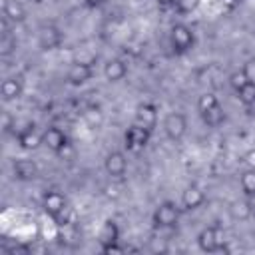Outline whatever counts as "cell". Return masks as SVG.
I'll return each mask as SVG.
<instances>
[{
  "mask_svg": "<svg viewBox=\"0 0 255 255\" xmlns=\"http://www.w3.org/2000/svg\"><path fill=\"white\" fill-rule=\"evenodd\" d=\"M243 74L247 76V80L249 82H255V58H249L245 64H243Z\"/></svg>",
  "mask_w": 255,
  "mask_h": 255,
  "instance_id": "4dcf8cb0",
  "label": "cell"
},
{
  "mask_svg": "<svg viewBox=\"0 0 255 255\" xmlns=\"http://www.w3.org/2000/svg\"><path fill=\"white\" fill-rule=\"evenodd\" d=\"M104 189H106V195H108V197H118V195H120L116 185H106Z\"/></svg>",
  "mask_w": 255,
  "mask_h": 255,
  "instance_id": "836d02e7",
  "label": "cell"
},
{
  "mask_svg": "<svg viewBox=\"0 0 255 255\" xmlns=\"http://www.w3.org/2000/svg\"><path fill=\"white\" fill-rule=\"evenodd\" d=\"M22 90H24L22 88V80L16 78V76H10V78H6L2 82V88H0L2 100L4 102H14V100H18L22 96Z\"/></svg>",
  "mask_w": 255,
  "mask_h": 255,
  "instance_id": "ac0fdd59",
  "label": "cell"
},
{
  "mask_svg": "<svg viewBox=\"0 0 255 255\" xmlns=\"http://www.w3.org/2000/svg\"><path fill=\"white\" fill-rule=\"evenodd\" d=\"M14 124H16V120H14L8 112H4V114H2V131L8 133V131L14 128Z\"/></svg>",
  "mask_w": 255,
  "mask_h": 255,
  "instance_id": "1f68e13d",
  "label": "cell"
},
{
  "mask_svg": "<svg viewBox=\"0 0 255 255\" xmlns=\"http://www.w3.org/2000/svg\"><path fill=\"white\" fill-rule=\"evenodd\" d=\"M247 203L251 205V209L255 211V193H251V195H247Z\"/></svg>",
  "mask_w": 255,
  "mask_h": 255,
  "instance_id": "e575fe53",
  "label": "cell"
},
{
  "mask_svg": "<svg viewBox=\"0 0 255 255\" xmlns=\"http://www.w3.org/2000/svg\"><path fill=\"white\" fill-rule=\"evenodd\" d=\"M56 155H58L62 161H72V159H74V155H76V149H74L72 141H68V143H66V145L56 153Z\"/></svg>",
  "mask_w": 255,
  "mask_h": 255,
  "instance_id": "f546056e",
  "label": "cell"
},
{
  "mask_svg": "<svg viewBox=\"0 0 255 255\" xmlns=\"http://www.w3.org/2000/svg\"><path fill=\"white\" fill-rule=\"evenodd\" d=\"M149 133H151V129L133 124L131 128H128V131H126V135H124L126 147H128L129 151H141V149L149 143Z\"/></svg>",
  "mask_w": 255,
  "mask_h": 255,
  "instance_id": "5b68a950",
  "label": "cell"
},
{
  "mask_svg": "<svg viewBox=\"0 0 255 255\" xmlns=\"http://www.w3.org/2000/svg\"><path fill=\"white\" fill-rule=\"evenodd\" d=\"M179 221V209L171 201H163L153 211V223L159 229H173Z\"/></svg>",
  "mask_w": 255,
  "mask_h": 255,
  "instance_id": "6da1fadb",
  "label": "cell"
},
{
  "mask_svg": "<svg viewBox=\"0 0 255 255\" xmlns=\"http://www.w3.org/2000/svg\"><path fill=\"white\" fill-rule=\"evenodd\" d=\"M12 173L18 181H34L38 177V165L28 157H20L12 163Z\"/></svg>",
  "mask_w": 255,
  "mask_h": 255,
  "instance_id": "30bf717a",
  "label": "cell"
},
{
  "mask_svg": "<svg viewBox=\"0 0 255 255\" xmlns=\"http://www.w3.org/2000/svg\"><path fill=\"white\" fill-rule=\"evenodd\" d=\"M92 78H94V68L88 64H80V62H72V66L66 72V80L72 86H84Z\"/></svg>",
  "mask_w": 255,
  "mask_h": 255,
  "instance_id": "ba28073f",
  "label": "cell"
},
{
  "mask_svg": "<svg viewBox=\"0 0 255 255\" xmlns=\"http://www.w3.org/2000/svg\"><path fill=\"white\" fill-rule=\"evenodd\" d=\"M66 207H68V201H66V197H64L60 191L50 189V191L44 193V197H42V209H44V213H48L52 219H54L60 211H64Z\"/></svg>",
  "mask_w": 255,
  "mask_h": 255,
  "instance_id": "52a82bcc",
  "label": "cell"
},
{
  "mask_svg": "<svg viewBox=\"0 0 255 255\" xmlns=\"http://www.w3.org/2000/svg\"><path fill=\"white\" fill-rule=\"evenodd\" d=\"M201 120H203L205 126L217 128V126H221V124L225 122V110L221 108V104H217V106H213V108L201 112Z\"/></svg>",
  "mask_w": 255,
  "mask_h": 255,
  "instance_id": "ffe728a7",
  "label": "cell"
},
{
  "mask_svg": "<svg viewBox=\"0 0 255 255\" xmlns=\"http://www.w3.org/2000/svg\"><path fill=\"white\" fill-rule=\"evenodd\" d=\"M133 124H137L141 128H147V129H153L155 124H157V110H155V106L153 104H139L135 108Z\"/></svg>",
  "mask_w": 255,
  "mask_h": 255,
  "instance_id": "7c38bea8",
  "label": "cell"
},
{
  "mask_svg": "<svg viewBox=\"0 0 255 255\" xmlns=\"http://www.w3.org/2000/svg\"><path fill=\"white\" fill-rule=\"evenodd\" d=\"M243 161H245L247 169H255V149H249V151L243 155Z\"/></svg>",
  "mask_w": 255,
  "mask_h": 255,
  "instance_id": "d6a6232c",
  "label": "cell"
},
{
  "mask_svg": "<svg viewBox=\"0 0 255 255\" xmlns=\"http://www.w3.org/2000/svg\"><path fill=\"white\" fill-rule=\"evenodd\" d=\"M205 203V191L199 187V185H187L181 193V205L183 209L187 211H193V209H199L201 205Z\"/></svg>",
  "mask_w": 255,
  "mask_h": 255,
  "instance_id": "8fae6325",
  "label": "cell"
},
{
  "mask_svg": "<svg viewBox=\"0 0 255 255\" xmlns=\"http://www.w3.org/2000/svg\"><path fill=\"white\" fill-rule=\"evenodd\" d=\"M118 239H120V227H118L116 221L108 219V221L102 225L100 233H98V243L102 245V249H108V247L116 245Z\"/></svg>",
  "mask_w": 255,
  "mask_h": 255,
  "instance_id": "2e32d148",
  "label": "cell"
},
{
  "mask_svg": "<svg viewBox=\"0 0 255 255\" xmlns=\"http://www.w3.org/2000/svg\"><path fill=\"white\" fill-rule=\"evenodd\" d=\"M54 221H56V225H68V223H76V213H74V209L68 205L64 211H60V213L54 217Z\"/></svg>",
  "mask_w": 255,
  "mask_h": 255,
  "instance_id": "4316f807",
  "label": "cell"
},
{
  "mask_svg": "<svg viewBox=\"0 0 255 255\" xmlns=\"http://www.w3.org/2000/svg\"><path fill=\"white\" fill-rule=\"evenodd\" d=\"M227 82H229V86L237 92V90H239V88H243L249 80H247V76L243 74V70H237V72H233V74L229 76V80H227Z\"/></svg>",
  "mask_w": 255,
  "mask_h": 255,
  "instance_id": "83f0119b",
  "label": "cell"
},
{
  "mask_svg": "<svg viewBox=\"0 0 255 255\" xmlns=\"http://www.w3.org/2000/svg\"><path fill=\"white\" fill-rule=\"evenodd\" d=\"M163 131L171 141H179L187 131V120L181 112H169L163 120Z\"/></svg>",
  "mask_w": 255,
  "mask_h": 255,
  "instance_id": "3957f363",
  "label": "cell"
},
{
  "mask_svg": "<svg viewBox=\"0 0 255 255\" xmlns=\"http://www.w3.org/2000/svg\"><path fill=\"white\" fill-rule=\"evenodd\" d=\"M247 112H249V116H255V102L251 106H247Z\"/></svg>",
  "mask_w": 255,
  "mask_h": 255,
  "instance_id": "d590c367",
  "label": "cell"
},
{
  "mask_svg": "<svg viewBox=\"0 0 255 255\" xmlns=\"http://www.w3.org/2000/svg\"><path fill=\"white\" fill-rule=\"evenodd\" d=\"M62 44V32L56 24H42L38 28V46L44 52L56 50Z\"/></svg>",
  "mask_w": 255,
  "mask_h": 255,
  "instance_id": "277c9868",
  "label": "cell"
},
{
  "mask_svg": "<svg viewBox=\"0 0 255 255\" xmlns=\"http://www.w3.org/2000/svg\"><path fill=\"white\" fill-rule=\"evenodd\" d=\"M82 118H84V122H86L90 128H100V126L104 124V114H102V110L96 108V106H88V108L82 112Z\"/></svg>",
  "mask_w": 255,
  "mask_h": 255,
  "instance_id": "44dd1931",
  "label": "cell"
},
{
  "mask_svg": "<svg viewBox=\"0 0 255 255\" xmlns=\"http://www.w3.org/2000/svg\"><path fill=\"white\" fill-rule=\"evenodd\" d=\"M96 60H98V54H94V52H88V50H82V52H78V54H76V58H74V62H80V64H88V66H92V68H94Z\"/></svg>",
  "mask_w": 255,
  "mask_h": 255,
  "instance_id": "f1b7e54d",
  "label": "cell"
},
{
  "mask_svg": "<svg viewBox=\"0 0 255 255\" xmlns=\"http://www.w3.org/2000/svg\"><path fill=\"white\" fill-rule=\"evenodd\" d=\"M169 42H171V48L181 54V52H187L193 48L195 38H193L191 28H187L185 24H175L169 30Z\"/></svg>",
  "mask_w": 255,
  "mask_h": 255,
  "instance_id": "7a4b0ae2",
  "label": "cell"
},
{
  "mask_svg": "<svg viewBox=\"0 0 255 255\" xmlns=\"http://www.w3.org/2000/svg\"><path fill=\"white\" fill-rule=\"evenodd\" d=\"M217 104H219L217 96L211 94V92H205V94H201L199 100H197V110H199V114H201V112H205V110H209V108H213V106H217Z\"/></svg>",
  "mask_w": 255,
  "mask_h": 255,
  "instance_id": "484cf974",
  "label": "cell"
},
{
  "mask_svg": "<svg viewBox=\"0 0 255 255\" xmlns=\"http://www.w3.org/2000/svg\"><path fill=\"white\" fill-rule=\"evenodd\" d=\"M104 169H106V173L110 175V177H122L124 173H126V169H128V159H126V155L122 153V151H110L108 155H106V159H104Z\"/></svg>",
  "mask_w": 255,
  "mask_h": 255,
  "instance_id": "9c48e42d",
  "label": "cell"
},
{
  "mask_svg": "<svg viewBox=\"0 0 255 255\" xmlns=\"http://www.w3.org/2000/svg\"><path fill=\"white\" fill-rule=\"evenodd\" d=\"M58 241L64 247H76L82 241V231L78 223H68V225H58Z\"/></svg>",
  "mask_w": 255,
  "mask_h": 255,
  "instance_id": "9a60e30c",
  "label": "cell"
},
{
  "mask_svg": "<svg viewBox=\"0 0 255 255\" xmlns=\"http://www.w3.org/2000/svg\"><path fill=\"white\" fill-rule=\"evenodd\" d=\"M239 183H241V189L245 191V195L255 193V169H247V171H243Z\"/></svg>",
  "mask_w": 255,
  "mask_h": 255,
  "instance_id": "d4e9b609",
  "label": "cell"
},
{
  "mask_svg": "<svg viewBox=\"0 0 255 255\" xmlns=\"http://www.w3.org/2000/svg\"><path fill=\"white\" fill-rule=\"evenodd\" d=\"M229 211H231L233 219H239V221H245L247 217L253 215V209H251V205L247 203V199H245V201H235V203H231Z\"/></svg>",
  "mask_w": 255,
  "mask_h": 255,
  "instance_id": "7402d4cb",
  "label": "cell"
},
{
  "mask_svg": "<svg viewBox=\"0 0 255 255\" xmlns=\"http://www.w3.org/2000/svg\"><path fill=\"white\" fill-rule=\"evenodd\" d=\"M253 215H255V211H253Z\"/></svg>",
  "mask_w": 255,
  "mask_h": 255,
  "instance_id": "8d00e7d4",
  "label": "cell"
},
{
  "mask_svg": "<svg viewBox=\"0 0 255 255\" xmlns=\"http://www.w3.org/2000/svg\"><path fill=\"white\" fill-rule=\"evenodd\" d=\"M18 143H20L22 149H28V151H34V149H38L40 145H44L42 133H38V131L34 129V124L28 126L26 129L18 131Z\"/></svg>",
  "mask_w": 255,
  "mask_h": 255,
  "instance_id": "e0dca14e",
  "label": "cell"
},
{
  "mask_svg": "<svg viewBox=\"0 0 255 255\" xmlns=\"http://www.w3.org/2000/svg\"><path fill=\"white\" fill-rule=\"evenodd\" d=\"M221 243H223L221 231H219L217 227H213V225L203 227V229L199 231V235H197V245H199V249L205 251V253H213V251L221 249V247H223Z\"/></svg>",
  "mask_w": 255,
  "mask_h": 255,
  "instance_id": "8992f818",
  "label": "cell"
},
{
  "mask_svg": "<svg viewBox=\"0 0 255 255\" xmlns=\"http://www.w3.org/2000/svg\"><path fill=\"white\" fill-rule=\"evenodd\" d=\"M4 18H8L14 24H20L26 20V8L18 0H6L4 2Z\"/></svg>",
  "mask_w": 255,
  "mask_h": 255,
  "instance_id": "d6986e66",
  "label": "cell"
},
{
  "mask_svg": "<svg viewBox=\"0 0 255 255\" xmlns=\"http://www.w3.org/2000/svg\"><path fill=\"white\" fill-rule=\"evenodd\" d=\"M42 141H44V145H46L50 151L58 153L70 139H68V135H66L60 128H48V129L42 133Z\"/></svg>",
  "mask_w": 255,
  "mask_h": 255,
  "instance_id": "5bb4252c",
  "label": "cell"
},
{
  "mask_svg": "<svg viewBox=\"0 0 255 255\" xmlns=\"http://www.w3.org/2000/svg\"><path fill=\"white\" fill-rule=\"evenodd\" d=\"M237 98H239V102L247 108V106H251L253 102H255V82H247L243 88H239L237 90Z\"/></svg>",
  "mask_w": 255,
  "mask_h": 255,
  "instance_id": "603a6c76",
  "label": "cell"
},
{
  "mask_svg": "<svg viewBox=\"0 0 255 255\" xmlns=\"http://www.w3.org/2000/svg\"><path fill=\"white\" fill-rule=\"evenodd\" d=\"M126 74H128V66H126V62L122 58H112V60H108L104 64V76H106V80L110 84L122 82L126 78Z\"/></svg>",
  "mask_w": 255,
  "mask_h": 255,
  "instance_id": "4fadbf2b",
  "label": "cell"
},
{
  "mask_svg": "<svg viewBox=\"0 0 255 255\" xmlns=\"http://www.w3.org/2000/svg\"><path fill=\"white\" fill-rule=\"evenodd\" d=\"M16 52V38L12 34H2L0 36V56L8 58Z\"/></svg>",
  "mask_w": 255,
  "mask_h": 255,
  "instance_id": "cb8c5ba5",
  "label": "cell"
}]
</instances>
